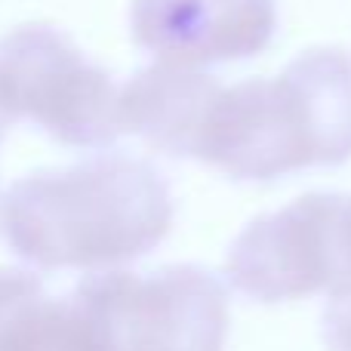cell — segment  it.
I'll list each match as a JSON object with an SVG mask.
<instances>
[{
  "label": "cell",
  "mask_w": 351,
  "mask_h": 351,
  "mask_svg": "<svg viewBox=\"0 0 351 351\" xmlns=\"http://www.w3.org/2000/svg\"><path fill=\"white\" fill-rule=\"evenodd\" d=\"M173 225V191L158 167L96 154L37 170L0 194V237L28 265L108 271L152 253Z\"/></svg>",
  "instance_id": "obj_1"
},
{
  "label": "cell",
  "mask_w": 351,
  "mask_h": 351,
  "mask_svg": "<svg viewBox=\"0 0 351 351\" xmlns=\"http://www.w3.org/2000/svg\"><path fill=\"white\" fill-rule=\"evenodd\" d=\"M351 158V59L336 47L299 53L274 77L222 86L194 160L241 182H271Z\"/></svg>",
  "instance_id": "obj_2"
},
{
  "label": "cell",
  "mask_w": 351,
  "mask_h": 351,
  "mask_svg": "<svg viewBox=\"0 0 351 351\" xmlns=\"http://www.w3.org/2000/svg\"><path fill=\"white\" fill-rule=\"evenodd\" d=\"M99 351H222L228 290L204 265L108 268L74 287Z\"/></svg>",
  "instance_id": "obj_3"
},
{
  "label": "cell",
  "mask_w": 351,
  "mask_h": 351,
  "mask_svg": "<svg viewBox=\"0 0 351 351\" xmlns=\"http://www.w3.org/2000/svg\"><path fill=\"white\" fill-rule=\"evenodd\" d=\"M0 108L71 148L123 136L121 86L62 28L28 22L0 37Z\"/></svg>",
  "instance_id": "obj_4"
},
{
  "label": "cell",
  "mask_w": 351,
  "mask_h": 351,
  "mask_svg": "<svg viewBox=\"0 0 351 351\" xmlns=\"http://www.w3.org/2000/svg\"><path fill=\"white\" fill-rule=\"evenodd\" d=\"M336 191H311L247 222L225 253V278L256 302H290L336 290Z\"/></svg>",
  "instance_id": "obj_5"
},
{
  "label": "cell",
  "mask_w": 351,
  "mask_h": 351,
  "mask_svg": "<svg viewBox=\"0 0 351 351\" xmlns=\"http://www.w3.org/2000/svg\"><path fill=\"white\" fill-rule=\"evenodd\" d=\"M278 31L274 0H133V43L176 68H206L259 56Z\"/></svg>",
  "instance_id": "obj_6"
},
{
  "label": "cell",
  "mask_w": 351,
  "mask_h": 351,
  "mask_svg": "<svg viewBox=\"0 0 351 351\" xmlns=\"http://www.w3.org/2000/svg\"><path fill=\"white\" fill-rule=\"evenodd\" d=\"M219 80L194 68L158 65L136 71L121 86L123 133L145 139L170 158H194Z\"/></svg>",
  "instance_id": "obj_7"
},
{
  "label": "cell",
  "mask_w": 351,
  "mask_h": 351,
  "mask_svg": "<svg viewBox=\"0 0 351 351\" xmlns=\"http://www.w3.org/2000/svg\"><path fill=\"white\" fill-rule=\"evenodd\" d=\"M0 351H99L74 296H49L40 278L0 308Z\"/></svg>",
  "instance_id": "obj_8"
},
{
  "label": "cell",
  "mask_w": 351,
  "mask_h": 351,
  "mask_svg": "<svg viewBox=\"0 0 351 351\" xmlns=\"http://www.w3.org/2000/svg\"><path fill=\"white\" fill-rule=\"evenodd\" d=\"M321 339L327 351H351V287L330 293L321 315Z\"/></svg>",
  "instance_id": "obj_9"
},
{
  "label": "cell",
  "mask_w": 351,
  "mask_h": 351,
  "mask_svg": "<svg viewBox=\"0 0 351 351\" xmlns=\"http://www.w3.org/2000/svg\"><path fill=\"white\" fill-rule=\"evenodd\" d=\"M333 237H336V268H339V290H342V287H351V194L336 191Z\"/></svg>",
  "instance_id": "obj_10"
},
{
  "label": "cell",
  "mask_w": 351,
  "mask_h": 351,
  "mask_svg": "<svg viewBox=\"0 0 351 351\" xmlns=\"http://www.w3.org/2000/svg\"><path fill=\"white\" fill-rule=\"evenodd\" d=\"M37 280L34 271L28 268H0V308L10 302L16 293H22L25 287H31Z\"/></svg>",
  "instance_id": "obj_11"
},
{
  "label": "cell",
  "mask_w": 351,
  "mask_h": 351,
  "mask_svg": "<svg viewBox=\"0 0 351 351\" xmlns=\"http://www.w3.org/2000/svg\"><path fill=\"white\" fill-rule=\"evenodd\" d=\"M10 123H12V117L6 114L3 108H0V142H3V136H6V130H10Z\"/></svg>",
  "instance_id": "obj_12"
}]
</instances>
